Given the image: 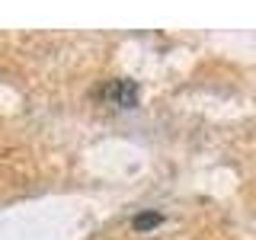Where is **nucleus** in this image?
<instances>
[{
	"mask_svg": "<svg viewBox=\"0 0 256 240\" xmlns=\"http://www.w3.org/2000/svg\"><path fill=\"white\" fill-rule=\"evenodd\" d=\"M164 221V214L160 212H144L134 218V230H150V228H157V224Z\"/></svg>",
	"mask_w": 256,
	"mask_h": 240,
	"instance_id": "nucleus-2",
	"label": "nucleus"
},
{
	"mask_svg": "<svg viewBox=\"0 0 256 240\" xmlns=\"http://www.w3.org/2000/svg\"><path fill=\"white\" fill-rule=\"evenodd\" d=\"M102 96L112 102V106L118 109H132L134 102H138V84L128 77H118V80H109L106 90H102Z\"/></svg>",
	"mask_w": 256,
	"mask_h": 240,
	"instance_id": "nucleus-1",
	"label": "nucleus"
}]
</instances>
